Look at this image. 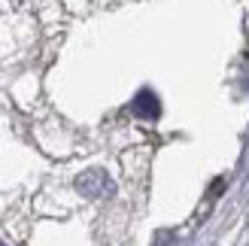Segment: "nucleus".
<instances>
[{
  "label": "nucleus",
  "instance_id": "obj_3",
  "mask_svg": "<svg viewBox=\"0 0 249 246\" xmlns=\"http://www.w3.org/2000/svg\"><path fill=\"white\" fill-rule=\"evenodd\" d=\"M0 246H3V243H0Z\"/></svg>",
  "mask_w": 249,
  "mask_h": 246
},
{
  "label": "nucleus",
  "instance_id": "obj_2",
  "mask_svg": "<svg viewBox=\"0 0 249 246\" xmlns=\"http://www.w3.org/2000/svg\"><path fill=\"white\" fill-rule=\"evenodd\" d=\"M131 113L140 116V119H158L161 116V104H158L155 91H149V88L137 91V97L131 101Z\"/></svg>",
  "mask_w": 249,
  "mask_h": 246
},
{
  "label": "nucleus",
  "instance_id": "obj_1",
  "mask_svg": "<svg viewBox=\"0 0 249 246\" xmlns=\"http://www.w3.org/2000/svg\"><path fill=\"white\" fill-rule=\"evenodd\" d=\"M76 189H79V194H85V198H101V194L113 192V182H109V176L101 167H91V170H85V174L76 176Z\"/></svg>",
  "mask_w": 249,
  "mask_h": 246
}]
</instances>
